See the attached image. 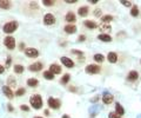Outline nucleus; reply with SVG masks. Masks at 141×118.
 <instances>
[{"instance_id": "obj_27", "label": "nucleus", "mask_w": 141, "mask_h": 118, "mask_svg": "<svg viewBox=\"0 0 141 118\" xmlns=\"http://www.w3.org/2000/svg\"><path fill=\"white\" fill-rule=\"evenodd\" d=\"M69 79H71V75H69V73H65V75L62 76V78L60 79V83L64 84V85H66V84H68Z\"/></svg>"}, {"instance_id": "obj_32", "label": "nucleus", "mask_w": 141, "mask_h": 118, "mask_svg": "<svg viewBox=\"0 0 141 118\" xmlns=\"http://www.w3.org/2000/svg\"><path fill=\"white\" fill-rule=\"evenodd\" d=\"M26 93V90L24 89V87H20V89H18V90L16 91V93L14 95L17 96V97H21V96H24Z\"/></svg>"}, {"instance_id": "obj_29", "label": "nucleus", "mask_w": 141, "mask_h": 118, "mask_svg": "<svg viewBox=\"0 0 141 118\" xmlns=\"http://www.w3.org/2000/svg\"><path fill=\"white\" fill-rule=\"evenodd\" d=\"M16 85H17V80L14 79V77H13V76L8 77V79H7V86L8 87H13V86H16Z\"/></svg>"}, {"instance_id": "obj_19", "label": "nucleus", "mask_w": 141, "mask_h": 118, "mask_svg": "<svg viewBox=\"0 0 141 118\" xmlns=\"http://www.w3.org/2000/svg\"><path fill=\"white\" fill-rule=\"evenodd\" d=\"M98 39L100 41H103V43H110L112 41V37L108 33H101L98 36Z\"/></svg>"}, {"instance_id": "obj_50", "label": "nucleus", "mask_w": 141, "mask_h": 118, "mask_svg": "<svg viewBox=\"0 0 141 118\" xmlns=\"http://www.w3.org/2000/svg\"><path fill=\"white\" fill-rule=\"evenodd\" d=\"M140 64H141V60H140Z\"/></svg>"}, {"instance_id": "obj_23", "label": "nucleus", "mask_w": 141, "mask_h": 118, "mask_svg": "<svg viewBox=\"0 0 141 118\" xmlns=\"http://www.w3.org/2000/svg\"><path fill=\"white\" fill-rule=\"evenodd\" d=\"M27 85L29 87H36L39 85V80L36 78H28L27 79Z\"/></svg>"}, {"instance_id": "obj_12", "label": "nucleus", "mask_w": 141, "mask_h": 118, "mask_svg": "<svg viewBox=\"0 0 141 118\" xmlns=\"http://www.w3.org/2000/svg\"><path fill=\"white\" fill-rule=\"evenodd\" d=\"M42 67H44L42 63L36 62V63H33V64L29 65V66H28V70H29V71H32V72H38V71H41V70H42Z\"/></svg>"}, {"instance_id": "obj_7", "label": "nucleus", "mask_w": 141, "mask_h": 118, "mask_svg": "<svg viewBox=\"0 0 141 118\" xmlns=\"http://www.w3.org/2000/svg\"><path fill=\"white\" fill-rule=\"evenodd\" d=\"M100 111H101V106L99 105V103H97V104H92V105L90 106V109H88V113H90L91 117H95Z\"/></svg>"}, {"instance_id": "obj_18", "label": "nucleus", "mask_w": 141, "mask_h": 118, "mask_svg": "<svg viewBox=\"0 0 141 118\" xmlns=\"http://www.w3.org/2000/svg\"><path fill=\"white\" fill-rule=\"evenodd\" d=\"M107 60L109 63H112V64H115V63L118 62V54H116L115 52H108Z\"/></svg>"}, {"instance_id": "obj_3", "label": "nucleus", "mask_w": 141, "mask_h": 118, "mask_svg": "<svg viewBox=\"0 0 141 118\" xmlns=\"http://www.w3.org/2000/svg\"><path fill=\"white\" fill-rule=\"evenodd\" d=\"M85 72L88 75H97L100 72V66L97 64H90L85 67Z\"/></svg>"}, {"instance_id": "obj_16", "label": "nucleus", "mask_w": 141, "mask_h": 118, "mask_svg": "<svg viewBox=\"0 0 141 118\" xmlns=\"http://www.w3.org/2000/svg\"><path fill=\"white\" fill-rule=\"evenodd\" d=\"M49 71L53 75H59V73H61V66L58 64H51L49 65Z\"/></svg>"}, {"instance_id": "obj_15", "label": "nucleus", "mask_w": 141, "mask_h": 118, "mask_svg": "<svg viewBox=\"0 0 141 118\" xmlns=\"http://www.w3.org/2000/svg\"><path fill=\"white\" fill-rule=\"evenodd\" d=\"M64 31L68 34H74L75 32H77V26L73 25V24H67L64 27Z\"/></svg>"}, {"instance_id": "obj_30", "label": "nucleus", "mask_w": 141, "mask_h": 118, "mask_svg": "<svg viewBox=\"0 0 141 118\" xmlns=\"http://www.w3.org/2000/svg\"><path fill=\"white\" fill-rule=\"evenodd\" d=\"M131 16H132V17H134V18L139 16V7H138V6H136V5H133V6H132V10H131Z\"/></svg>"}, {"instance_id": "obj_38", "label": "nucleus", "mask_w": 141, "mask_h": 118, "mask_svg": "<svg viewBox=\"0 0 141 118\" xmlns=\"http://www.w3.org/2000/svg\"><path fill=\"white\" fill-rule=\"evenodd\" d=\"M72 52L73 54H77V56H84V52L82 51H79V50H72Z\"/></svg>"}, {"instance_id": "obj_40", "label": "nucleus", "mask_w": 141, "mask_h": 118, "mask_svg": "<svg viewBox=\"0 0 141 118\" xmlns=\"http://www.w3.org/2000/svg\"><path fill=\"white\" fill-rule=\"evenodd\" d=\"M85 40H86V36H84V34L78 37V41H85Z\"/></svg>"}, {"instance_id": "obj_45", "label": "nucleus", "mask_w": 141, "mask_h": 118, "mask_svg": "<svg viewBox=\"0 0 141 118\" xmlns=\"http://www.w3.org/2000/svg\"><path fill=\"white\" fill-rule=\"evenodd\" d=\"M24 49H25V44L20 43V45H19V50H20V51H24Z\"/></svg>"}, {"instance_id": "obj_20", "label": "nucleus", "mask_w": 141, "mask_h": 118, "mask_svg": "<svg viewBox=\"0 0 141 118\" xmlns=\"http://www.w3.org/2000/svg\"><path fill=\"white\" fill-rule=\"evenodd\" d=\"M11 6H12V3H11L10 0H0V8L1 10H10Z\"/></svg>"}, {"instance_id": "obj_37", "label": "nucleus", "mask_w": 141, "mask_h": 118, "mask_svg": "<svg viewBox=\"0 0 141 118\" xmlns=\"http://www.w3.org/2000/svg\"><path fill=\"white\" fill-rule=\"evenodd\" d=\"M99 99H100V97H99V95H98V96H95L94 98H91L90 102L93 103V104H97V102H99Z\"/></svg>"}, {"instance_id": "obj_8", "label": "nucleus", "mask_w": 141, "mask_h": 118, "mask_svg": "<svg viewBox=\"0 0 141 118\" xmlns=\"http://www.w3.org/2000/svg\"><path fill=\"white\" fill-rule=\"evenodd\" d=\"M25 54L27 58H36L39 56V51L34 47H28L25 50Z\"/></svg>"}, {"instance_id": "obj_48", "label": "nucleus", "mask_w": 141, "mask_h": 118, "mask_svg": "<svg viewBox=\"0 0 141 118\" xmlns=\"http://www.w3.org/2000/svg\"><path fill=\"white\" fill-rule=\"evenodd\" d=\"M61 118H71V117H69V116H67V115H64Z\"/></svg>"}, {"instance_id": "obj_13", "label": "nucleus", "mask_w": 141, "mask_h": 118, "mask_svg": "<svg viewBox=\"0 0 141 118\" xmlns=\"http://www.w3.org/2000/svg\"><path fill=\"white\" fill-rule=\"evenodd\" d=\"M65 20L67 21L68 24H72L77 20V17H75V13L72 12V11H69V12L66 13V16H65Z\"/></svg>"}, {"instance_id": "obj_25", "label": "nucleus", "mask_w": 141, "mask_h": 118, "mask_svg": "<svg viewBox=\"0 0 141 118\" xmlns=\"http://www.w3.org/2000/svg\"><path fill=\"white\" fill-rule=\"evenodd\" d=\"M93 59H94L97 63H102L103 60H105V56L101 53H95L94 57H93Z\"/></svg>"}, {"instance_id": "obj_28", "label": "nucleus", "mask_w": 141, "mask_h": 118, "mask_svg": "<svg viewBox=\"0 0 141 118\" xmlns=\"http://www.w3.org/2000/svg\"><path fill=\"white\" fill-rule=\"evenodd\" d=\"M42 76H44V78L45 79H47V80H53L54 79V75L49 71V70L48 71H45L44 73H42Z\"/></svg>"}, {"instance_id": "obj_22", "label": "nucleus", "mask_w": 141, "mask_h": 118, "mask_svg": "<svg viewBox=\"0 0 141 118\" xmlns=\"http://www.w3.org/2000/svg\"><path fill=\"white\" fill-rule=\"evenodd\" d=\"M114 112H115L116 115H119L120 117L125 115V109L122 108V105H121L120 103H116L115 104V111H114Z\"/></svg>"}, {"instance_id": "obj_31", "label": "nucleus", "mask_w": 141, "mask_h": 118, "mask_svg": "<svg viewBox=\"0 0 141 118\" xmlns=\"http://www.w3.org/2000/svg\"><path fill=\"white\" fill-rule=\"evenodd\" d=\"M99 28H100L102 32H109L110 30H112V27H110V25H108V24H102V25L99 26Z\"/></svg>"}, {"instance_id": "obj_36", "label": "nucleus", "mask_w": 141, "mask_h": 118, "mask_svg": "<svg viewBox=\"0 0 141 118\" xmlns=\"http://www.w3.org/2000/svg\"><path fill=\"white\" fill-rule=\"evenodd\" d=\"M108 118H121V117L119 115H116L114 111H112V112L108 113Z\"/></svg>"}, {"instance_id": "obj_10", "label": "nucleus", "mask_w": 141, "mask_h": 118, "mask_svg": "<svg viewBox=\"0 0 141 118\" xmlns=\"http://www.w3.org/2000/svg\"><path fill=\"white\" fill-rule=\"evenodd\" d=\"M60 60H61L62 65L66 66L67 69H73V67H74V62H73L71 58H68V57H61Z\"/></svg>"}, {"instance_id": "obj_1", "label": "nucleus", "mask_w": 141, "mask_h": 118, "mask_svg": "<svg viewBox=\"0 0 141 118\" xmlns=\"http://www.w3.org/2000/svg\"><path fill=\"white\" fill-rule=\"evenodd\" d=\"M29 104L33 109L35 110H39V109L42 108V98H41L40 95H33L31 98H29Z\"/></svg>"}, {"instance_id": "obj_17", "label": "nucleus", "mask_w": 141, "mask_h": 118, "mask_svg": "<svg viewBox=\"0 0 141 118\" xmlns=\"http://www.w3.org/2000/svg\"><path fill=\"white\" fill-rule=\"evenodd\" d=\"M88 12H90V7L88 6H81L78 8V14L80 17H87Z\"/></svg>"}, {"instance_id": "obj_35", "label": "nucleus", "mask_w": 141, "mask_h": 118, "mask_svg": "<svg viewBox=\"0 0 141 118\" xmlns=\"http://www.w3.org/2000/svg\"><path fill=\"white\" fill-rule=\"evenodd\" d=\"M102 16V11L100 10V8H95V11H94V17H101Z\"/></svg>"}, {"instance_id": "obj_2", "label": "nucleus", "mask_w": 141, "mask_h": 118, "mask_svg": "<svg viewBox=\"0 0 141 118\" xmlns=\"http://www.w3.org/2000/svg\"><path fill=\"white\" fill-rule=\"evenodd\" d=\"M18 26H19V24H18V21H8V23H6L5 25L3 26V31L5 32V33H7V34H11V33H13L14 31H17V28H18Z\"/></svg>"}, {"instance_id": "obj_46", "label": "nucleus", "mask_w": 141, "mask_h": 118, "mask_svg": "<svg viewBox=\"0 0 141 118\" xmlns=\"http://www.w3.org/2000/svg\"><path fill=\"white\" fill-rule=\"evenodd\" d=\"M4 71H5V66L0 65V75H1V73H4Z\"/></svg>"}, {"instance_id": "obj_9", "label": "nucleus", "mask_w": 141, "mask_h": 118, "mask_svg": "<svg viewBox=\"0 0 141 118\" xmlns=\"http://www.w3.org/2000/svg\"><path fill=\"white\" fill-rule=\"evenodd\" d=\"M113 100H114V97H113L112 93L109 92H103L102 93V103L103 104H106V105H109V104H112Z\"/></svg>"}, {"instance_id": "obj_44", "label": "nucleus", "mask_w": 141, "mask_h": 118, "mask_svg": "<svg viewBox=\"0 0 141 118\" xmlns=\"http://www.w3.org/2000/svg\"><path fill=\"white\" fill-rule=\"evenodd\" d=\"M65 3L66 4H75L77 3V0H65Z\"/></svg>"}, {"instance_id": "obj_5", "label": "nucleus", "mask_w": 141, "mask_h": 118, "mask_svg": "<svg viewBox=\"0 0 141 118\" xmlns=\"http://www.w3.org/2000/svg\"><path fill=\"white\" fill-rule=\"evenodd\" d=\"M47 104H48V106L51 109L56 110V109H59L60 106H61V100L56 99V98H54V97H49L48 100H47Z\"/></svg>"}, {"instance_id": "obj_39", "label": "nucleus", "mask_w": 141, "mask_h": 118, "mask_svg": "<svg viewBox=\"0 0 141 118\" xmlns=\"http://www.w3.org/2000/svg\"><path fill=\"white\" fill-rule=\"evenodd\" d=\"M20 110H23V111H29V108H28L27 105H20Z\"/></svg>"}, {"instance_id": "obj_33", "label": "nucleus", "mask_w": 141, "mask_h": 118, "mask_svg": "<svg viewBox=\"0 0 141 118\" xmlns=\"http://www.w3.org/2000/svg\"><path fill=\"white\" fill-rule=\"evenodd\" d=\"M120 3L122 4L125 7H132V6H133V4H132L131 1H126V0H120Z\"/></svg>"}, {"instance_id": "obj_42", "label": "nucleus", "mask_w": 141, "mask_h": 118, "mask_svg": "<svg viewBox=\"0 0 141 118\" xmlns=\"http://www.w3.org/2000/svg\"><path fill=\"white\" fill-rule=\"evenodd\" d=\"M7 110L10 111V112H12V111L14 110V108L12 106V104H7Z\"/></svg>"}, {"instance_id": "obj_47", "label": "nucleus", "mask_w": 141, "mask_h": 118, "mask_svg": "<svg viewBox=\"0 0 141 118\" xmlns=\"http://www.w3.org/2000/svg\"><path fill=\"white\" fill-rule=\"evenodd\" d=\"M44 112H45V116H49V111L48 110H45Z\"/></svg>"}, {"instance_id": "obj_4", "label": "nucleus", "mask_w": 141, "mask_h": 118, "mask_svg": "<svg viewBox=\"0 0 141 118\" xmlns=\"http://www.w3.org/2000/svg\"><path fill=\"white\" fill-rule=\"evenodd\" d=\"M4 45L7 47V50H14L16 47V39L12 36H7L4 39Z\"/></svg>"}, {"instance_id": "obj_43", "label": "nucleus", "mask_w": 141, "mask_h": 118, "mask_svg": "<svg viewBox=\"0 0 141 118\" xmlns=\"http://www.w3.org/2000/svg\"><path fill=\"white\" fill-rule=\"evenodd\" d=\"M68 90H69V91H72V92H77V91H78V90H77V87H74V86H69V87H68Z\"/></svg>"}, {"instance_id": "obj_26", "label": "nucleus", "mask_w": 141, "mask_h": 118, "mask_svg": "<svg viewBox=\"0 0 141 118\" xmlns=\"http://www.w3.org/2000/svg\"><path fill=\"white\" fill-rule=\"evenodd\" d=\"M114 19V17L113 16H110V14H106V16H102L101 17V20H102V23L103 24H108V23H110V21Z\"/></svg>"}, {"instance_id": "obj_6", "label": "nucleus", "mask_w": 141, "mask_h": 118, "mask_svg": "<svg viewBox=\"0 0 141 118\" xmlns=\"http://www.w3.org/2000/svg\"><path fill=\"white\" fill-rule=\"evenodd\" d=\"M56 21L55 19V16L52 14V13H46L44 16V24L47 26H51V25H54Z\"/></svg>"}, {"instance_id": "obj_14", "label": "nucleus", "mask_w": 141, "mask_h": 118, "mask_svg": "<svg viewBox=\"0 0 141 118\" xmlns=\"http://www.w3.org/2000/svg\"><path fill=\"white\" fill-rule=\"evenodd\" d=\"M138 78H139V72L135 71V70L129 71L128 75H127V79H128L129 82H135V80H138Z\"/></svg>"}, {"instance_id": "obj_21", "label": "nucleus", "mask_w": 141, "mask_h": 118, "mask_svg": "<svg viewBox=\"0 0 141 118\" xmlns=\"http://www.w3.org/2000/svg\"><path fill=\"white\" fill-rule=\"evenodd\" d=\"M84 26L85 27L90 28V30H95V28L98 27V24L95 23V21L93 20H85L84 21Z\"/></svg>"}, {"instance_id": "obj_11", "label": "nucleus", "mask_w": 141, "mask_h": 118, "mask_svg": "<svg viewBox=\"0 0 141 118\" xmlns=\"http://www.w3.org/2000/svg\"><path fill=\"white\" fill-rule=\"evenodd\" d=\"M1 90H3V93L5 95V97H7L8 99H13V98H14V93H13L12 89L8 87L7 85H4Z\"/></svg>"}, {"instance_id": "obj_24", "label": "nucleus", "mask_w": 141, "mask_h": 118, "mask_svg": "<svg viewBox=\"0 0 141 118\" xmlns=\"http://www.w3.org/2000/svg\"><path fill=\"white\" fill-rule=\"evenodd\" d=\"M13 71H14V73H17V75H21V73L25 71V67L20 64H17V65H14V67H13Z\"/></svg>"}, {"instance_id": "obj_41", "label": "nucleus", "mask_w": 141, "mask_h": 118, "mask_svg": "<svg viewBox=\"0 0 141 118\" xmlns=\"http://www.w3.org/2000/svg\"><path fill=\"white\" fill-rule=\"evenodd\" d=\"M11 62H12V59H11V57L8 56V58H7V62H6V65H5V66H6V67H8V66H10V65H11Z\"/></svg>"}, {"instance_id": "obj_49", "label": "nucleus", "mask_w": 141, "mask_h": 118, "mask_svg": "<svg viewBox=\"0 0 141 118\" xmlns=\"http://www.w3.org/2000/svg\"><path fill=\"white\" fill-rule=\"evenodd\" d=\"M33 118H44V117H40V116H35V117H33Z\"/></svg>"}, {"instance_id": "obj_34", "label": "nucleus", "mask_w": 141, "mask_h": 118, "mask_svg": "<svg viewBox=\"0 0 141 118\" xmlns=\"http://www.w3.org/2000/svg\"><path fill=\"white\" fill-rule=\"evenodd\" d=\"M42 5H45V6H53L54 1H52V0H42Z\"/></svg>"}]
</instances>
